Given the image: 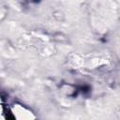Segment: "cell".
<instances>
[{
    "label": "cell",
    "instance_id": "obj_1",
    "mask_svg": "<svg viewBox=\"0 0 120 120\" xmlns=\"http://www.w3.org/2000/svg\"><path fill=\"white\" fill-rule=\"evenodd\" d=\"M7 119H8V120H15L14 116H13L11 113H9V112H8V115L7 116Z\"/></svg>",
    "mask_w": 120,
    "mask_h": 120
}]
</instances>
